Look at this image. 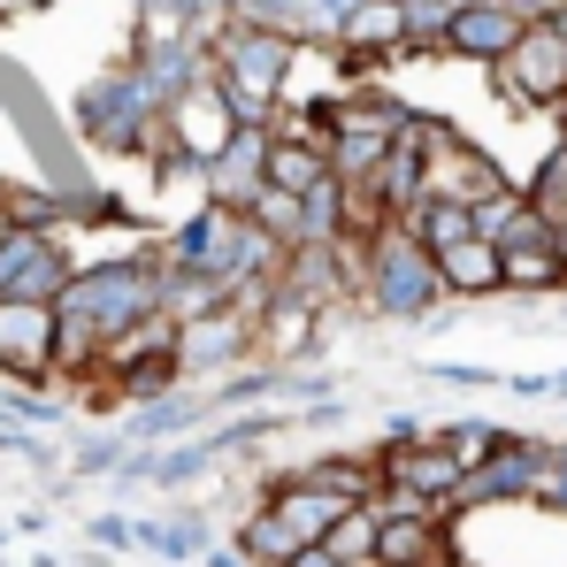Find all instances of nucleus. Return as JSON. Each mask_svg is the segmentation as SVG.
<instances>
[{
	"mask_svg": "<svg viewBox=\"0 0 567 567\" xmlns=\"http://www.w3.org/2000/svg\"><path fill=\"white\" fill-rule=\"evenodd\" d=\"M506 107H560L567 100V31L560 23H529L498 62H491Z\"/></svg>",
	"mask_w": 567,
	"mask_h": 567,
	"instance_id": "obj_1",
	"label": "nucleus"
},
{
	"mask_svg": "<svg viewBox=\"0 0 567 567\" xmlns=\"http://www.w3.org/2000/svg\"><path fill=\"white\" fill-rule=\"evenodd\" d=\"M529 23H514L498 0H461L453 16H445V54H468V62H498L514 39H522Z\"/></svg>",
	"mask_w": 567,
	"mask_h": 567,
	"instance_id": "obj_2",
	"label": "nucleus"
},
{
	"mask_svg": "<svg viewBox=\"0 0 567 567\" xmlns=\"http://www.w3.org/2000/svg\"><path fill=\"white\" fill-rule=\"evenodd\" d=\"M47 353V307L39 299H0V361H16L23 377Z\"/></svg>",
	"mask_w": 567,
	"mask_h": 567,
	"instance_id": "obj_3",
	"label": "nucleus"
},
{
	"mask_svg": "<svg viewBox=\"0 0 567 567\" xmlns=\"http://www.w3.org/2000/svg\"><path fill=\"white\" fill-rule=\"evenodd\" d=\"M430 261H437V284H453V291H491L498 284V246L491 238H461V246H445Z\"/></svg>",
	"mask_w": 567,
	"mask_h": 567,
	"instance_id": "obj_4",
	"label": "nucleus"
}]
</instances>
